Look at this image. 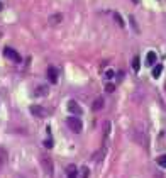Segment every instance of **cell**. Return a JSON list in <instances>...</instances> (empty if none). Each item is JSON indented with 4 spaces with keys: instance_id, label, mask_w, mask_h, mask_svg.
<instances>
[{
    "instance_id": "cell-11",
    "label": "cell",
    "mask_w": 166,
    "mask_h": 178,
    "mask_svg": "<svg viewBox=\"0 0 166 178\" xmlns=\"http://www.w3.org/2000/svg\"><path fill=\"white\" fill-rule=\"evenodd\" d=\"M103 107H105V100H103V97H97L93 100V103H92V109L93 110H102Z\"/></svg>"
},
{
    "instance_id": "cell-8",
    "label": "cell",
    "mask_w": 166,
    "mask_h": 178,
    "mask_svg": "<svg viewBox=\"0 0 166 178\" xmlns=\"http://www.w3.org/2000/svg\"><path fill=\"white\" fill-rule=\"evenodd\" d=\"M46 73H48V80L51 81V83H58V80H60V78H58V70L54 68V66H49Z\"/></svg>"
},
{
    "instance_id": "cell-22",
    "label": "cell",
    "mask_w": 166,
    "mask_h": 178,
    "mask_svg": "<svg viewBox=\"0 0 166 178\" xmlns=\"http://www.w3.org/2000/svg\"><path fill=\"white\" fill-rule=\"evenodd\" d=\"M129 20H131V24H132V27H134V29H136V31H139V27H137V22H136V19H134V17H132V15H131V17H129Z\"/></svg>"
},
{
    "instance_id": "cell-23",
    "label": "cell",
    "mask_w": 166,
    "mask_h": 178,
    "mask_svg": "<svg viewBox=\"0 0 166 178\" xmlns=\"http://www.w3.org/2000/svg\"><path fill=\"white\" fill-rule=\"evenodd\" d=\"M3 9V5H2V2H0V10H2Z\"/></svg>"
},
{
    "instance_id": "cell-24",
    "label": "cell",
    "mask_w": 166,
    "mask_h": 178,
    "mask_svg": "<svg viewBox=\"0 0 166 178\" xmlns=\"http://www.w3.org/2000/svg\"><path fill=\"white\" fill-rule=\"evenodd\" d=\"M132 2H136V3H137V2H139V0H132Z\"/></svg>"
},
{
    "instance_id": "cell-1",
    "label": "cell",
    "mask_w": 166,
    "mask_h": 178,
    "mask_svg": "<svg viewBox=\"0 0 166 178\" xmlns=\"http://www.w3.org/2000/svg\"><path fill=\"white\" fill-rule=\"evenodd\" d=\"M66 124H68V127L71 129L75 134H80L83 131V122L80 117H76V115H70L68 119H66Z\"/></svg>"
},
{
    "instance_id": "cell-4",
    "label": "cell",
    "mask_w": 166,
    "mask_h": 178,
    "mask_svg": "<svg viewBox=\"0 0 166 178\" xmlns=\"http://www.w3.org/2000/svg\"><path fill=\"white\" fill-rule=\"evenodd\" d=\"M131 138L136 141V143H139V144H143V146H148V139H146V136H144V131H141V129H132V134H131Z\"/></svg>"
},
{
    "instance_id": "cell-20",
    "label": "cell",
    "mask_w": 166,
    "mask_h": 178,
    "mask_svg": "<svg viewBox=\"0 0 166 178\" xmlns=\"http://www.w3.org/2000/svg\"><path fill=\"white\" fill-rule=\"evenodd\" d=\"M114 75H115L114 70H107V71H105V78H107V80H112V78H114Z\"/></svg>"
},
{
    "instance_id": "cell-7",
    "label": "cell",
    "mask_w": 166,
    "mask_h": 178,
    "mask_svg": "<svg viewBox=\"0 0 166 178\" xmlns=\"http://www.w3.org/2000/svg\"><path fill=\"white\" fill-rule=\"evenodd\" d=\"M63 14H53V15H49L48 17V24L49 26H58V24H61L63 22Z\"/></svg>"
},
{
    "instance_id": "cell-2",
    "label": "cell",
    "mask_w": 166,
    "mask_h": 178,
    "mask_svg": "<svg viewBox=\"0 0 166 178\" xmlns=\"http://www.w3.org/2000/svg\"><path fill=\"white\" fill-rule=\"evenodd\" d=\"M41 166L44 168V171H46L49 176H53V173H54V163H53V160L49 158L48 154L41 156Z\"/></svg>"
},
{
    "instance_id": "cell-9",
    "label": "cell",
    "mask_w": 166,
    "mask_h": 178,
    "mask_svg": "<svg viewBox=\"0 0 166 178\" xmlns=\"http://www.w3.org/2000/svg\"><path fill=\"white\" fill-rule=\"evenodd\" d=\"M66 178H78V166L76 165H68V168H66Z\"/></svg>"
},
{
    "instance_id": "cell-16",
    "label": "cell",
    "mask_w": 166,
    "mask_h": 178,
    "mask_svg": "<svg viewBox=\"0 0 166 178\" xmlns=\"http://www.w3.org/2000/svg\"><path fill=\"white\" fill-rule=\"evenodd\" d=\"M132 68H134V71H139V68H141V61H139L137 56L132 60Z\"/></svg>"
},
{
    "instance_id": "cell-15",
    "label": "cell",
    "mask_w": 166,
    "mask_h": 178,
    "mask_svg": "<svg viewBox=\"0 0 166 178\" xmlns=\"http://www.w3.org/2000/svg\"><path fill=\"white\" fill-rule=\"evenodd\" d=\"M161 73H163V65H154L153 66V76L154 78H159Z\"/></svg>"
},
{
    "instance_id": "cell-10",
    "label": "cell",
    "mask_w": 166,
    "mask_h": 178,
    "mask_svg": "<svg viewBox=\"0 0 166 178\" xmlns=\"http://www.w3.org/2000/svg\"><path fill=\"white\" fill-rule=\"evenodd\" d=\"M34 95H36V97H48V95H49V88H48L46 85H39L36 88Z\"/></svg>"
},
{
    "instance_id": "cell-5",
    "label": "cell",
    "mask_w": 166,
    "mask_h": 178,
    "mask_svg": "<svg viewBox=\"0 0 166 178\" xmlns=\"http://www.w3.org/2000/svg\"><path fill=\"white\" fill-rule=\"evenodd\" d=\"M29 110H31V114L32 115H34V117H48V109H44V107L43 105H31V109H29Z\"/></svg>"
},
{
    "instance_id": "cell-12",
    "label": "cell",
    "mask_w": 166,
    "mask_h": 178,
    "mask_svg": "<svg viewBox=\"0 0 166 178\" xmlns=\"http://www.w3.org/2000/svg\"><path fill=\"white\" fill-rule=\"evenodd\" d=\"M156 60H158L156 53H154V51H149L148 56H146V65H148V66H154V65H156Z\"/></svg>"
},
{
    "instance_id": "cell-14",
    "label": "cell",
    "mask_w": 166,
    "mask_h": 178,
    "mask_svg": "<svg viewBox=\"0 0 166 178\" xmlns=\"http://www.w3.org/2000/svg\"><path fill=\"white\" fill-rule=\"evenodd\" d=\"M112 15H114V20L117 22V26H119V27H126V22H124V19H122V17H120L119 12H114Z\"/></svg>"
},
{
    "instance_id": "cell-21",
    "label": "cell",
    "mask_w": 166,
    "mask_h": 178,
    "mask_svg": "<svg viewBox=\"0 0 166 178\" xmlns=\"http://www.w3.org/2000/svg\"><path fill=\"white\" fill-rule=\"evenodd\" d=\"M88 175H90L88 168H86V166H83V168H81V178H88Z\"/></svg>"
},
{
    "instance_id": "cell-19",
    "label": "cell",
    "mask_w": 166,
    "mask_h": 178,
    "mask_svg": "<svg viewBox=\"0 0 166 178\" xmlns=\"http://www.w3.org/2000/svg\"><path fill=\"white\" fill-rule=\"evenodd\" d=\"M43 144H44V148H46V149H51V148H53V139H51V138H48Z\"/></svg>"
},
{
    "instance_id": "cell-6",
    "label": "cell",
    "mask_w": 166,
    "mask_h": 178,
    "mask_svg": "<svg viewBox=\"0 0 166 178\" xmlns=\"http://www.w3.org/2000/svg\"><path fill=\"white\" fill-rule=\"evenodd\" d=\"M66 109H68V112L73 114V115H81V112H83L81 107L78 105V103L75 102V100H70L68 103H66Z\"/></svg>"
},
{
    "instance_id": "cell-13",
    "label": "cell",
    "mask_w": 166,
    "mask_h": 178,
    "mask_svg": "<svg viewBox=\"0 0 166 178\" xmlns=\"http://www.w3.org/2000/svg\"><path fill=\"white\" fill-rule=\"evenodd\" d=\"M110 132V122H103V148H105V143H107V136Z\"/></svg>"
},
{
    "instance_id": "cell-18",
    "label": "cell",
    "mask_w": 166,
    "mask_h": 178,
    "mask_svg": "<svg viewBox=\"0 0 166 178\" xmlns=\"http://www.w3.org/2000/svg\"><path fill=\"white\" fill-rule=\"evenodd\" d=\"M115 90V85L114 83H105V92L107 93H112Z\"/></svg>"
},
{
    "instance_id": "cell-3",
    "label": "cell",
    "mask_w": 166,
    "mask_h": 178,
    "mask_svg": "<svg viewBox=\"0 0 166 178\" xmlns=\"http://www.w3.org/2000/svg\"><path fill=\"white\" fill-rule=\"evenodd\" d=\"M3 55H5V58H9L10 61H14V63H20V61H22L20 55L15 51V49H12L10 46H5V48H3Z\"/></svg>"
},
{
    "instance_id": "cell-17",
    "label": "cell",
    "mask_w": 166,
    "mask_h": 178,
    "mask_svg": "<svg viewBox=\"0 0 166 178\" xmlns=\"http://www.w3.org/2000/svg\"><path fill=\"white\" fill-rule=\"evenodd\" d=\"M156 163L159 165L161 168H166V154H163V156H159V158L156 160Z\"/></svg>"
}]
</instances>
